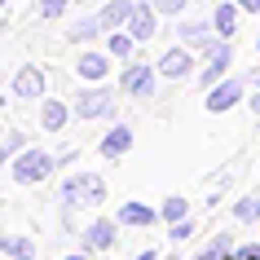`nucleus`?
I'll use <instances>...</instances> for the list:
<instances>
[{
    "instance_id": "obj_12",
    "label": "nucleus",
    "mask_w": 260,
    "mask_h": 260,
    "mask_svg": "<svg viewBox=\"0 0 260 260\" xmlns=\"http://www.w3.org/2000/svg\"><path fill=\"white\" fill-rule=\"evenodd\" d=\"M128 150H133V128H128V123H115L106 137H102V154H106V159H123Z\"/></svg>"
},
{
    "instance_id": "obj_28",
    "label": "nucleus",
    "mask_w": 260,
    "mask_h": 260,
    "mask_svg": "<svg viewBox=\"0 0 260 260\" xmlns=\"http://www.w3.org/2000/svg\"><path fill=\"white\" fill-rule=\"evenodd\" d=\"M199 260H230V256H225L220 247H212V251H207V256H199Z\"/></svg>"
},
{
    "instance_id": "obj_21",
    "label": "nucleus",
    "mask_w": 260,
    "mask_h": 260,
    "mask_svg": "<svg viewBox=\"0 0 260 260\" xmlns=\"http://www.w3.org/2000/svg\"><path fill=\"white\" fill-rule=\"evenodd\" d=\"M185 199H181V194H172V199H164V207H159V216L164 220H185Z\"/></svg>"
},
{
    "instance_id": "obj_30",
    "label": "nucleus",
    "mask_w": 260,
    "mask_h": 260,
    "mask_svg": "<svg viewBox=\"0 0 260 260\" xmlns=\"http://www.w3.org/2000/svg\"><path fill=\"white\" fill-rule=\"evenodd\" d=\"M251 110H256V115H260V88H256V97H251Z\"/></svg>"
},
{
    "instance_id": "obj_26",
    "label": "nucleus",
    "mask_w": 260,
    "mask_h": 260,
    "mask_svg": "<svg viewBox=\"0 0 260 260\" xmlns=\"http://www.w3.org/2000/svg\"><path fill=\"white\" fill-rule=\"evenodd\" d=\"M238 260H260V247H238Z\"/></svg>"
},
{
    "instance_id": "obj_13",
    "label": "nucleus",
    "mask_w": 260,
    "mask_h": 260,
    "mask_svg": "<svg viewBox=\"0 0 260 260\" xmlns=\"http://www.w3.org/2000/svg\"><path fill=\"white\" fill-rule=\"evenodd\" d=\"M14 93L18 97H44V71L27 62V67L14 75Z\"/></svg>"
},
{
    "instance_id": "obj_15",
    "label": "nucleus",
    "mask_w": 260,
    "mask_h": 260,
    "mask_svg": "<svg viewBox=\"0 0 260 260\" xmlns=\"http://www.w3.org/2000/svg\"><path fill=\"white\" fill-rule=\"evenodd\" d=\"M128 14H133V0H110V5H102V27L106 31H123L128 27Z\"/></svg>"
},
{
    "instance_id": "obj_16",
    "label": "nucleus",
    "mask_w": 260,
    "mask_h": 260,
    "mask_svg": "<svg viewBox=\"0 0 260 260\" xmlns=\"http://www.w3.org/2000/svg\"><path fill=\"white\" fill-rule=\"evenodd\" d=\"M212 31H216L220 40H230L234 31H238V0H230V5H216V14H212Z\"/></svg>"
},
{
    "instance_id": "obj_22",
    "label": "nucleus",
    "mask_w": 260,
    "mask_h": 260,
    "mask_svg": "<svg viewBox=\"0 0 260 260\" xmlns=\"http://www.w3.org/2000/svg\"><path fill=\"white\" fill-rule=\"evenodd\" d=\"M185 238H194V220H172V243H185Z\"/></svg>"
},
{
    "instance_id": "obj_14",
    "label": "nucleus",
    "mask_w": 260,
    "mask_h": 260,
    "mask_svg": "<svg viewBox=\"0 0 260 260\" xmlns=\"http://www.w3.org/2000/svg\"><path fill=\"white\" fill-rule=\"evenodd\" d=\"M106 71H110V57L106 53H80V62H75V75L80 80H106Z\"/></svg>"
},
{
    "instance_id": "obj_27",
    "label": "nucleus",
    "mask_w": 260,
    "mask_h": 260,
    "mask_svg": "<svg viewBox=\"0 0 260 260\" xmlns=\"http://www.w3.org/2000/svg\"><path fill=\"white\" fill-rule=\"evenodd\" d=\"M238 9H247V14H260V0H238Z\"/></svg>"
},
{
    "instance_id": "obj_35",
    "label": "nucleus",
    "mask_w": 260,
    "mask_h": 260,
    "mask_svg": "<svg viewBox=\"0 0 260 260\" xmlns=\"http://www.w3.org/2000/svg\"><path fill=\"white\" fill-rule=\"evenodd\" d=\"M0 5H5V0H0Z\"/></svg>"
},
{
    "instance_id": "obj_29",
    "label": "nucleus",
    "mask_w": 260,
    "mask_h": 260,
    "mask_svg": "<svg viewBox=\"0 0 260 260\" xmlns=\"http://www.w3.org/2000/svg\"><path fill=\"white\" fill-rule=\"evenodd\" d=\"M251 84H256V88H260V62H256V67H251Z\"/></svg>"
},
{
    "instance_id": "obj_17",
    "label": "nucleus",
    "mask_w": 260,
    "mask_h": 260,
    "mask_svg": "<svg viewBox=\"0 0 260 260\" xmlns=\"http://www.w3.org/2000/svg\"><path fill=\"white\" fill-rule=\"evenodd\" d=\"M102 31H106V27H102V18L88 14V18H80L75 27H67V40H71V44H88V40H97Z\"/></svg>"
},
{
    "instance_id": "obj_19",
    "label": "nucleus",
    "mask_w": 260,
    "mask_h": 260,
    "mask_svg": "<svg viewBox=\"0 0 260 260\" xmlns=\"http://www.w3.org/2000/svg\"><path fill=\"white\" fill-rule=\"evenodd\" d=\"M133 36H128V31H106V53L110 57H133Z\"/></svg>"
},
{
    "instance_id": "obj_7",
    "label": "nucleus",
    "mask_w": 260,
    "mask_h": 260,
    "mask_svg": "<svg viewBox=\"0 0 260 260\" xmlns=\"http://www.w3.org/2000/svg\"><path fill=\"white\" fill-rule=\"evenodd\" d=\"M159 75H168V80H185V75H194V49H190V44L168 49V53L159 57Z\"/></svg>"
},
{
    "instance_id": "obj_31",
    "label": "nucleus",
    "mask_w": 260,
    "mask_h": 260,
    "mask_svg": "<svg viewBox=\"0 0 260 260\" xmlns=\"http://www.w3.org/2000/svg\"><path fill=\"white\" fill-rule=\"evenodd\" d=\"M137 260H159V256H154V251H141V256Z\"/></svg>"
},
{
    "instance_id": "obj_3",
    "label": "nucleus",
    "mask_w": 260,
    "mask_h": 260,
    "mask_svg": "<svg viewBox=\"0 0 260 260\" xmlns=\"http://www.w3.org/2000/svg\"><path fill=\"white\" fill-rule=\"evenodd\" d=\"M75 119H106L110 110H115V93L110 88H102V84H93V88H80V97H75Z\"/></svg>"
},
{
    "instance_id": "obj_23",
    "label": "nucleus",
    "mask_w": 260,
    "mask_h": 260,
    "mask_svg": "<svg viewBox=\"0 0 260 260\" xmlns=\"http://www.w3.org/2000/svg\"><path fill=\"white\" fill-rule=\"evenodd\" d=\"M67 14V0H40V18H62Z\"/></svg>"
},
{
    "instance_id": "obj_5",
    "label": "nucleus",
    "mask_w": 260,
    "mask_h": 260,
    "mask_svg": "<svg viewBox=\"0 0 260 260\" xmlns=\"http://www.w3.org/2000/svg\"><path fill=\"white\" fill-rule=\"evenodd\" d=\"M119 230H123L119 220H106V216H102V220H93V225L80 234V247L88 251V256H93V251H110V247H115V234H119Z\"/></svg>"
},
{
    "instance_id": "obj_32",
    "label": "nucleus",
    "mask_w": 260,
    "mask_h": 260,
    "mask_svg": "<svg viewBox=\"0 0 260 260\" xmlns=\"http://www.w3.org/2000/svg\"><path fill=\"white\" fill-rule=\"evenodd\" d=\"M62 260H88V251H80V256H62Z\"/></svg>"
},
{
    "instance_id": "obj_6",
    "label": "nucleus",
    "mask_w": 260,
    "mask_h": 260,
    "mask_svg": "<svg viewBox=\"0 0 260 260\" xmlns=\"http://www.w3.org/2000/svg\"><path fill=\"white\" fill-rule=\"evenodd\" d=\"M128 36H133V40H154V31H159V9H154L150 0H146V5H133V14H128Z\"/></svg>"
},
{
    "instance_id": "obj_2",
    "label": "nucleus",
    "mask_w": 260,
    "mask_h": 260,
    "mask_svg": "<svg viewBox=\"0 0 260 260\" xmlns=\"http://www.w3.org/2000/svg\"><path fill=\"white\" fill-rule=\"evenodd\" d=\"M53 168H57V154H49V150H18V159L9 164V177H14L18 185H36V181H44Z\"/></svg>"
},
{
    "instance_id": "obj_11",
    "label": "nucleus",
    "mask_w": 260,
    "mask_h": 260,
    "mask_svg": "<svg viewBox=\"0 0 260 260\" xmlns=\"http://www.w3.org/2000/svg\"><path fill=\"white\" fill-rule=\"evenodd\" d=\"M71 115H75V110H71L67 102H57V97H44V106H40V128H44V133H62Z\"/></svg>"
},
{
    "instance_id": "obj_20",
    "label": "nucleus",
    "mask_w": 260,
    "mask_h": 260,
    "mask_svg": "<svg viewBox=\"0 0 260 260\" xmlns=\"http://www.w3.org/2000/svg\"><path fill=\"white\" fill-rule=\"evenodd\" d=\"M234 216L247 220V225H251V220H260V194H247V199H238V203H234Z\"/></svg>"
},
{
    "instance_id": "obj_4",
    "label": "nucleus",
    "mask_w": 260,
    "mask_h": 260,
    "mask_svg": "<svg viewBox=\"0 0 260 260\" xmlns=\"http://www.w3.org/2000/svg\"><path fill=\"white\" fill-rule=\"evenodd\" d=\"M119 88L128 97H154V71L146 67V62H128V67L119 71Z\"/></svg>"
},
{
    "instance_id": "obj_1",
    "label": "nucleus",
    "mask_w": 260,
    "mask_h": 260,
    "mask_svg": "<svg viewBox=\"0 0 260 260\" xmlns=\"http://www.w3.org/2000/svg\"><path fill=\"white\" fill-rule=\"evenodd\" d=\"M97 207V203H106V181L97 177V172H75V177L62 185V225L71 230V212L75 207Z\"/></svg>"
},
{
    "instance_id": "obj_34",
    "label": "nucleus",
    "mask_w": 260,
    "mask_h": 260,
    "mask_svg": "<svg viewBox=\"0 0 260 260\" xmlns=\"http://www.w3.org/2000/svg\"><path fill=\"white\" fill-rule=\"evenodd\" d=\"M256 49H260V40H256Z\"/></svg>"
},
{
    "instance_id": "obj_18",
    "label": "nucleus",
    "mask_w": 260,
    "mask_h": 260,
    "mask_svg": "<svg viewBox=\"0 0 260 260\" xmlns=\"http://www.w3.org/2000/svg\"><path fill=\"white\" fill-rule=\"evenodd\" d=\"M0 256H9V260H36V243H31V238H9V234H0Z\"/></svg>"
},
{
    "instance_id": "obj_8",
    "label": "nucleus",
    "mask_w": 260,
    "mask_h": 260,
    "mask_svg": "<svg viewBox=\"0 0 260 260\" xmlns=\"http://www.w3.org/2000/svg\"><path fill=\"white\" fill-rule=\"evenodd\" d=\"M238 102H243V80H220V84L207 88V102H203V106L212 110V115H220V110H234Z\"/></svg>"
},
{
    "instance_id": "obj_10",
    "label": "nucleus",
    "mask_w": 260,
    "mask_h": 260,
    "mask_svg": "<svg viewBox=\"0 0 260 260\" xmlns=\"http://www.w3.org/2000/svg\"><path fill=\"white\" fill-rule=\"evenodd\" d=\"M230 62H234V49H230V40H225V44L216 49V53L207 57V67L199 71V84H203V88L220 84V80H225V71H230Z\"/></svg>"
},
{
    "instance_id": "obj_9",
    "label": "nucleus",
    "mask_w": 260,
    "mask_h": 260,
    "mask_svg": "<svg viewBox=\"0 0 260 260\" xmlns=\"http://www.w3.org/2000/svg\"><path fill=\"white\" fill-rule=\"evenodd\" d=\"M115 220H119L123 230H150L154 220H159V212H154V207H146V203H119Z\"/></svg>"
},
{
    "instance_id": "obj_33",
    "label": "nucleus",
    "mask_w": 260,
    "mask_h": 260,
    "mask_svg": "<svg viewBox=\"0 0 260 260\" xmlns=\"http://www.w3.org/2000/svg\"><path fill=\"white\" fill-rule=\"evenodd\" d=\"M172 260H181V256H172Z\"/></svg>"
},
{
    "instance_id": "obj_24",
    "label": "nucleus",
    "mask_w": 260,
    "mask_h": 260,
    "mask_svg": "<svg viewBox=\"0 0 260 260\" xmlns=\"http://www.w3.org/2000/svg\"><path fill=\"white\" fill-rule=\"evenodd\" d=\"M150 5L159 14H181V9H185V0H150Z\"/></svg>"
},
{
    "instance_id": "obj_25",
    "label": "nucleus",
    "mask_w": 260,
    "mask_h": 260,
    "mask_svg": "<svg viewBox=\"0 0 260 260\" xmlns=\"http://www.w3.org/2000/svg\"><path fill=\"white\" fill-rule=\"evenodd\" d=\"M0 146H5L9 154H14V150H22V133H5V137H0Z\"/></svg>"
}]
</instances>
